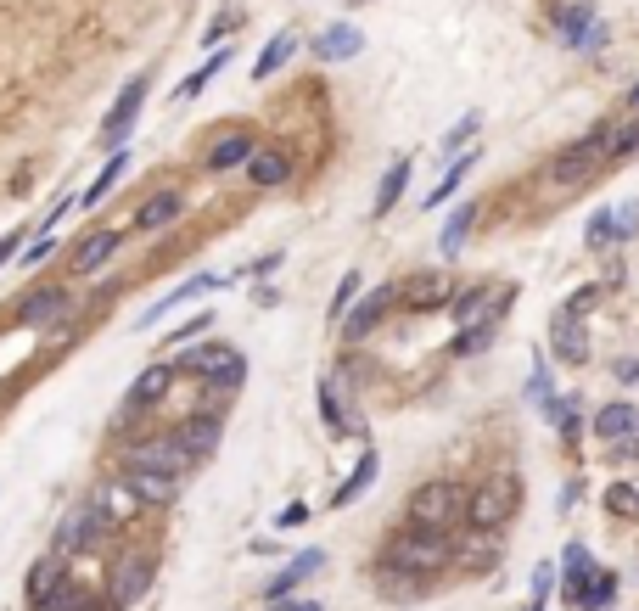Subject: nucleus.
<instances>
[{
  "label": "nucleus",
  "instance_id": "f257e3e1",
  "mask_svg": "<svg viewBox=\"0 0 639 611\" xmlns=\"http://www.w3.org/2000/svg\"><path fill=\"white\" fill-rule=\"evenodd\" d=\"M449 555H455V544L432 527H393L382 544V567L393 578H432V572L449 567Z\"/></svg>",
  "mask_w": 639,
  "mask_h": 611
},
{
  "label": "nucleus",
  "instance_id": "f03ea898",
  "mask_svg": "<svg viewBox=\"0 0 639 611\" xmlns=\"http://www.w3.org/2000/svg\"><path fill=\"white\" fill-rule=\"evenodd\" d=\"M174 370H191V376H208L213 393H236V387L247 382V359L236 354V348H225V342H197V348H185L180 365Z\"/></svg>",
  "mask_w": 639,
  "mask_h": 611
},
{
  "label": "nucleus",
  "instance_id": "7ed1b4c3",
  "mask_svg": "<svg viewBox=\"0 0 639 611\" xmlns=\"http://www.w3.org/2000/svg\"><path fill=\"white\" fill-rule=\"evenodd\" d=\"M124 471H163V477H185L197 466L191 449L180 443V432H157V438H141V443H124Z\"/></svg>",
  "mask_w": 639,
  "mask_h": 611
},
{
  "label": "nucleus",
  "instance_id": "20e7f679",
  "mask_svg": "<svg viewBox=\"0 0 639 611\" xmlns=\"http://www.w3.org/2000/svg\"><path fill=\"white\" fill-rule=\"evenodd\" d=\"M516 505H522V483H516V477H488V483L471 488L466 522L483 527V533H494V527H505L516 516Z\"/></svg>",
  "mask_w": 639,
  "mask_h": 611
},
{
  "label": "nucleus",
  "instance_id": "39448f33",
  "mask_svg": "<svg viewBox=\"0 0 639 611\" xmlns=\"http://www.w3.org/2000/svg\"><path fill=\"white\" fill-rule=\"evenodd\" d=\"M460 516H466V494H460L455 483H421L410 494V522L415 527H432V533H443V527H455Z\"/></svg>",
  "mask_w": 639,
  "mask_h": 611
},
{
  "label": "nucleus",
  "instance_id": "423d86ee",
  "mask_svg": "<svg viewBox=\"0 0 639 611\" xmlns=\"http://www.w3.org/2000/svg\"><path fill=\"white\" fill-rule=\"evenodd\" d=\"M555 34H561V45H572V51H600V45H606V23L595 17V0L555 6Z\"/></svg>",
  "mask_w": 639,
  "mask_h": 611
},
{
  "label": "nucleus",
  "instance_id": "0eeeda50",
  "mask_svg": "<svg viewBox=\"0 0 639 611\" xmlns=\"http://www.w3.org/2000/svg\"><path fill=\"white\" fill-rule=\"evenodd\" d=\"M393 303H398V286H376V292L354 298V309H348V314L337 320L342 337H348V342H365L370 331H376V326L387 320V314H393Z\"/></svg>",
  "mask_w": 639,
  "mask_h": 611
},
{
  "label": "nucleus",
  "instance_id": "6e6552de",
  "mask_svg": "<svg viewBox=\"0 0 639 611\" xmlns=\"http://www.w3.org/2000/svg\"><path fill=\"white\" fill-rule=\"evenodd\" d=\"M449 298H455V286H449V275H443V270L410 275V281L398 286V303H404L410 314H438V309H449Z\"/></svg>",
  "mask_w": 639,
  "mask_h": 611
},
{
  "label": "nucleus",
  "instance_id": "1a4fd4ad",
  "mask_svg": "<svg viewBox=\"0 0 639 611\" xmlns=\"http://www.w3.org/2000/svg\"><path fill=\"white\" fill-rule=\"evenodd\" d=\"M90 511H96L107 527H129L135 516L146 511V505L135 499V488L118 477V483H96V488H90Z\"/></svg>",
  "mask_w": 639,
  "mask_h": 611
},
{
  "label": "nucleus",
  "instance_id": "9d476101",
  "mask_svg": "<svg viewBox=\"0 0 639 611\" xmlns=\"http://www.w3.org/2000/svg\"><path fill=\"white\" fill-rule=\"evenodd\" d=\"M141 107H146V79H129L124 96H118V101H113V113H107V124H101V141L113 146V152H124V135L135 129Z\"/></svg>",
  "mask_w": 639,
  "mask_h": 611
},
{
  "label": "nucleus",
  "instance_id": "9b49d317",
  "mask_svg": "<svg viewBox=\"0 0 639 611\" xmlns=\"http://www.w3.org/2000/svg\"><path fill=\"white\" fill-rule=\"evenodd\" d=\"M511 298H516V292H494L488 314H483V320H471V326H460V337H455V348H449V354H460V359H466V354H483L488 342H494V331H499V314L511 309Z\"/></svg>",
  "mask_w": 639,
  "mask_h": 611
},
{
  "label": "nucleus",
  "instance_id": "f8f14e48",
  "mask_svg": "<svg viewBox=\"0 0 639 611\" xmlns=\"http://www.w3.org/2000/svg\"><path fill=\"white\" fill-rule=\"evenodd\" d=\"M118 247H124V230H90V236H79L73 253H68L73 258V275H96Z\"/></svg>",
  "mask_w": 639,
  "mask_h": 611
},
{
  "label": "nucleus",
  "instance_id": "ddd939ff",
  "mask_svg": "<svg viewBox=\"0 0 639 611\" xmlns=\"http://www.w3.org/2000/svg\"><path fill=\"white\" fill-rule=\"evenodd\" d=\"M146 589H152V555H135V561H124V567L113 572V595H107V606L124 611V606H135Z\"/></svg>",
  "mask_w": 639,
  "mask_h": 611
},
{
  "label": "nucleus",
  "instance_id": "4468645a",
  "mask_svg": "<svg viewBox=\"0 0 639 611\" xmlns=\"http://www.w3.org/2000/svg\"><path fill=\"white\" fill-rule=\"evenodd\" d=\"M174 376H180V370H174V365H163V359H157V365H146L141 376L129 382V410H157V404L169 398Z\"/></svg>",
  "mask_w": 639,
  "mask_h": 611
},
{
  "label": "nucleus",
  "instance_id": "2eb2a0df",
  "mask_svg": "<svg viewBox=\"0 0 639 611\" xmlns=\"http://www.w3.org/2000/svg\"><path fill=\"white\" fill-rule=\"evenodd\" d=\"M550 342H555V354L567 359V365H583V359H589V331H583V314H572L567 303H561V314H555V326H550Z\"/></svg>",
  "mask_w": 639,
  "mask_h": 611
},
{
  "label": "nucleus",
  "instance_id": "dca6fc26",
  "mask_svg": "<svg viewBox=\"0 0 639 611\" xmlns=\"http://www.w3.org/2000/svg\"><path fill=\"white\" fill-rule=\"evenodd\" d=\"M180 208H185V197L174 191V185H163V191H152V197L141 202V214H135V230H141V236H157V230H169L174 219H180Z\"/></svg>",
  "mask_w": 639,
  "mask_h": 611
},
{
  "label": "nucleus",
  "instance_id": "f3484780",
  "mask_svg": "<svg viewBox=\"0 0 639 611\" xmlns=\"http://www.w3.org/2000/svg\"><path fill=\"white\" fill-rule=\"evenodd\" d=\"M101 533H107V522H101V516L90 511V499H85L79 511H68V516H62V527H57V555L79 550V544H96Z\"/></svg>",
  "mask_w": 639,
  "mask_h": 611
},
{
  "label": "nucleus",
  "instance_id": "a211bd4d",
  "mask_svg": "<svg viewBox=\"0 0 639 611\" xmlns=\"http://www.w3.org/2000/svg\"><path fill=\"white\" fill-rule=\"evenodd\" d=\"M595 438H600V443H628V438H639V404L617 398V404L595 410Z\"/></svg>",
  "mask_w": 639,
  "mask_h": 611
},
{
  "label": "nucleus",
  "instance_id": "6ab92c4d",
  "mask_svg": "<svg viewBox=\"0 0 639 611\" xmlns=\"http://www.w3.org/2000/svg\"><path fill=\"white\" fill-rule=\"evenodd\" d=\"M258 152V141L247 135V129H230V135H219V141L208 146V174H230V169H247V157Z\"/></svg>",
  "mask_w": 639,
  "mask_h": 611
},
{
  "label": "nucleus",
  "instance_id": "aec40b11",
  "mask_svg": "<svg viewBox=\"0 0 639 611\" xmlns=\"http://www.w3.org/2000/svg\"><path fill=\"white\" fill-rule=\"evenodd\" d=\"M247 180H253L258 191H275V185L292 180V157L275 152V146H258V152L247 157Z\"/></svg>",
  "mask_w": 639,
  "mask_h": 611
},
{
  "label": "nucleus",
  "instance_id": "412c9836",
  "mask_svg": "<svg viewBox=\"0 0 639 611\" xmlns=\"http://www.w3.org/2000/svg\"><path fill=\"white\" fill-rule=\"evenodd\" d=\"M365 51V34L354 29V23H331L320 40H314V57L320 62H348V57H359Z\"/></svg>",
  "mask_w": 639,
  "mask_h": 611
},
{
  "label": "nucleus",
  "instance_id": "4be33fe9",
  "mask_svg": "<svg viewBox=\"0 0 639 611\" xmlns=\"http://www.w3.org/2000/svg\"><path fill=\"white\" fill-rule=\"evenodd\" d=\"M62 583H68L62 561H57V555H45V561H34V567H29V583H23V600H29L34 611H40L45 600H51V595L62 589Z\"/></svg>",
  "mask_w": 639,
  "mask_h": 611
},
{
  "label": "nucleus",
  "instance_id": "5701e85b",
  "mask_svg": "<svg viewBox=\"0 0 639 611\" xmlns=\"http://www.w3.org/2000/svg\"><path fill=\"white\" fill-rule=\"evenodd\" d=\"M73 303H68V292H62V286H40V292H34L29 303H23V326H57L62 314H68Z\"/></svg>",
  "mask_w": 639,
  "mask_h": 611
},
{
  "label": "nucleus",
  "instance_id": "b1692460",
  "mask_svg": "<svg viewBox=\"0 0 639 611\" xmlns=\"http://www.w3.org/2000/svg\"><path fill=\"white\" fill-rule=\"evenodd\" d=\"M124 483L135 488L141 505H174L180 499V477H163V471H124Z\"/></svg>",
  "mask_w": 639,
  "mask_h": 611
},
{
  "label": "nucleus",
  "instance_id": "393cba45",
  "mask_svg": "<svg viewBox=\"0 0 639 611\" xmlns=\"http://www.w3.org/2000/svg\"><path fill=\"white\" fill-rule=\"evenodd\" d=\"M376 477H382V455H376V449H365V455H359V466L348 471V483L331 494V505H354L359 494H370V483H376Z\"/></svg>",
  "mask_w": 639,
  "mask_h": 611
},
{
  "label": "nucleus",
  "instance_id": "a878e982",
  "mask_svg": "<svg viewBox=\"0 0 639 611\" xmlns=\"http://www.w3.org/2000/svg\"><path fill=\"white\" fill-rule=\"evenodd\" d=\"M180 443L191 449V460H208L219 449V415H191L180 427Z\"/></svg>",
  "mask_w": 639,
  "mask_h": 611
},
{
  "label": "nucleus",
  "instance_id": "bb28decb",
  "mask_svg": "<svg viewBox=\"0 0 639 611\" xmlns=\"http://www.w3.org/2000/svg\"><path fill=\"white\" fill-rule=\"evenodd\" d=\"M292 57H298V34H286V29H281L270 45H264V51H258V62H253V79L264 85V79H270V73H281Z\"/></svg>",
  "mask_w": 639,
  "mask_h": 611
},
{
  "label": "nucleus",
  "instance_id": "cd10ccee",
  "mask_svg": "<svg viewBox=\"0 0 639 611\" xmlns=\"http://www.w3.org/2000/svg\"><path fill=\"white\" fill-rule=\"evenodd\" d=\"M320 567H326V555H320V550H303V555H292V567H286L281 578H275L270 589H264V595H270V600H286V595H292V589H298L303 578H309V572H320Z\"/></svg>",
  "mask_w": 639,
  "mask_h": 611
},
{
  "label": "nucleus",
  "instance_id": "c85d7f7f",
  "mask_svg": "<svg viewBox=\"0 0 639 611\" xmlns=\"http://www.w3.org/2000/svg\"><path fill=\"white\" fill-rule=\"evenodd\" d=\"M404 185H410V157H393V169L382 174V185H376V219L393 214V202L404 197Z\"/></svg>",
  "mask_w": 639,
  "mask_h": 611
},
{
  "label": "nucleus",
  "instance_id": "c756f323",
  "mask_svg": "<svg viewBox=\"0 0 639 611\" xmlns=\"http://www.w3.org/2000/svg\"><path fill=\"white\" fill-rule=\"evenodd\" d=\"M483 303H494V292H488V286H466V292H455V298H449V309L443 314H455L460 326H471V320H483Z\"/></svg>",
  "mask_w": 639,
  "mask_h": 611
},
{
  "label": "nucleus",
  "instance_id": "7c9ffc66",
  "mask_svg": "<svg viewBox=\"0 0 639 611\" xmlns=\"http://www.w3.org/2000/svg\"><path fill=\"white\" fill-rule=\"evenodd\" d=\"M124 174H129V152H113V157H107V169L96 174V185H90V191H85V197H79V202H85V208H96V202H107V191H113V185L124 180Z\"/></svg>",
  "mask_w": 639,
  "mask_h": 611
},
{
  "label": "nucleus",
  "instance_id": "2f4dec72",
  "mask_svg": "<svg viewBox=\"0 0 639 611\" xmlns=\"http://www.w3.org/2000/svg\"><path fill=\"white\" fill-rule=\"evenodd\" d=\"M471 219H477V208H471V202L449 214V225H443V236H438L443 258H460V247H466V236H471Z\"/></svg>",
  "mask_w": 639,
  "mask_h": 611
},
{
  "label": "nucleus",
  "instance_id": "473e14b6",
  "mask_svg": "<svg viewBox=\"0 0 639 611\" xmlns=\"http://www.w3.org/2000/svg\"><path fill=\"white\" fill-rule=\"evenodd\" d=\"M320 415H326V427H331V432H354V415L342 410L337 382H320Z\"/></svg>",
  "mask_w": 639,
  "mask_h": 611
},
{
  "label": "nucleus",
  "instance_id": "72a5a7b5",
  "mask_svg": "<svg viewBox=\"0 0 639 611\" xmlns=\"http://www.w3.org/2000/svg\"><path fill=\"white\" fill-rule=\"evenodd\" d=\"M477 169V152H466V157H455V163H449V169H443V180H438V191H432V208H438L443 197H455L460 191V180H466V174Z\"/></svg>",
  "mask_w": 639,
  "mask_h": 611
},
{
  "label": "nucleus",
  "instance_id": "f704fd0d",
  "mask_svg": "<svg viewBox=\"0 0 639 611\" xmlns=\"http://www.w3.org/2000/svg\"><path fill=\"white\" fill-rule=\"evenodd\" d=\"M611 595H617V578H611V572H589V589L578 595V606L600 611V606H611Z\"/></svg>",
  "mask_w": 639,
  "mask_h": 611
},
{
  "label": "nucleus",
  "instance_id": "c9c22d12",
  "mask_svg": "<svg viewBox=\"0 0 639 611\" xmlns=\"http://www.w3.org/2000/svg\"><path fill=\"white\" fill-rule=\"evenodd\" d=\"M617 236H628L623 208H617V214H595V219H589V247H611Z\"/></svg>",
  "mask_w": 639,
  "mask_h": 611
},
{
  "label": "nucleus",
  "instance_id": "e433bc0d",
  "mask_svg": "<svg viewBox=\"0 0 639 611\" xmlns=\"http://www.w3.org/2000/svg\"><path fill=\"white\" fill-rule=\"evenodd\" d=\"M225 62H230V51H213V57L202 62V68H197V73H191V79H185V85H180V101L202 96V90H208V79H213V73H219V68H225Z\"/></svg>",
  "mask_w": 639,
  "mask_h": 611
},
{
  "label": "nucleus",
  "instance_id": "4c0bfd02",
  "mask_svg": "<svg viewBox=\"0 0 639 611\" xmlns=\"http://www.w3.org/2000/svg\"><path fill=\"white\" fill-rule=\"evenodd\" d=\"M628 152H639V118H628V124H617V129H611L606 163H611V157H628Z\"/></svg>",
  "mask_w": 639,
  "mask_h": 611
},
{
  "label": "nucleus",
  "instance_id": "58836bf2",
  "mask_svg": "<svg viewBox=\"0 0 639 611\" xmlns=\"http://www.w3.org/2000/svg\"><path fill=\"white\" fill-rule=\"evenodd\" d=\"M354 298H359V275L348 270V275H342V286H337V298H331V320H342V314L354 309Z\"/></svg>",
  "mask_w": 639,
  "mask_h": 611
},
{
  "label": "nucleus",
  "instance_id": "ea45409f",
  "mask_svg": "<svg viewBox=\"0 0 639 611\" xmlns=\"http://www.w3.org/2000/svg\"><path fill=\"white\" fill-rule=\"evenodd\" d=\"M606 511L611 516H639V494H634V488H611V494H606Z\"/></svg>",
  "mask_w": 639,
  "mask_h": 611
},
{
  "label": "nucleus",
  "instance_id": "a19ab883",
  "mask_svg": "<svg viewBox=\"0 0 639 611\" xmlns=\"http://www.w3.org/2000/svg\"><path fill=\"white\" fill-rule=\"evenodd\" d=\"M57 253V242H51V236H40V242L34 247H23V270H34V264H45V258Z\"/></svg>",
  "mask_w": 639,
  "mask_h": 611
},
{
  "label": "nucleus",
  "instance_id": "79ce46f5",
  "mask_svg": "<svg viewBox=\"0 0 639 611\" xmlns=\"http://www.w3.org/2000/svg\"><path fill=\"white\" fill-rule=\"evenodd\" d=\"M477 124H483V118H477V113H466V118H460V124L449 129V152H455L460 141H471V135H477Z\"/></svg>",
  "mask_w": 639,
  "mask_h": 611
},
{
  "label": "nucleus",
  "instance_id": "37998d69",
  "mask_svg": "<svg viewBox=\"0 0 639 611\" xmlns=\"http://www.w3.org/2000/svg\"><path fill=\"white\" fill-rule=\"evenodd\" d=\"M208 320H213V314H197V320H185V326L174 331V342H191V337H197L202 326H208Z\"/></svg>",
  "mask_w": 639,
  "mask_h": 611
},
{
  "label": "nucleus",
  "instance_id": "c03bdc74",
  "mask_svg": "<svg viewBox=\"0 0 639 611\" xmlns=\"http://www.w3.org/2000/svg\"><path fill=\"white\" fill-rule=\"evenodd\" d=\"M550 583H555V567H539L533 572V595H550Z\"/></svg>",
  "mask_w": 639,
  "mask_h": 611
},
{
  "label": "nucleus",
  "instance_id": "a18cd8bd",
  "mask_svg": "<svg viewBox=\"0 0 639 611\" xmlns=\"http://www.w3.org/2000/svg\"><path fill=\"white\" fill-rule=\"evenodd\" d=\"M303 516H309V511H303V505H286V511H281V516H275V522H281V527H298V522H303Z\"/></svg>",
  "mask_w": 639,
  "mask_h": 611
},
{
  "label": "nucleus",
  "instance_id": "49530a36",
  "mask_svg": "<svg viewBox=\"0 0 639 611\" xmlns=\"http://www.w3.org/2000/svg\"><path fill=\"white\" fill-rule=\"evenodd\" d=\"M275 270H281V253H270V258H258L253 264V275H275Z\"/></svg>",
  "mask_w": 639,
  "mask_h": 611
},
{
  "label": "nucleus",
  "instance_id": "de8ad7c7",
  "mask_svg": "<svg viewBox=\"0 0 639 611\" xmlns=\"http://www.w3.org/2000/svg\"><path fill=\"white\" fill-rule=\"evenodd\" d=\"M23 253V242H17V236H6V242H0V264H6V258H17Z\"/></svg>",
  "mask_w": 639,
  "mask_h": 611
},
{
  "label": "nucleus",
  "instance_id": "09e8293b",
  "mask_svg": "<svg viewBox=\"0 0 639 611\" xmlns=\"http://www.w3.org/2000/svg\"><path fill=\"white\" fill-rule=\"evenodd\" d=\"M617 376H623V382H639V359H623V365H617Z\"/></svg>",
  "mask_w": 639,
  "mask_h": 611
},
{
  "label": "nucleus",
  "instance_id": "8fccbe9b",
  "mask_svg": "<svg viewBox=\"0 0 639 611\" xmlns=\"http://www.w3.org/2000/svg\"><path fill=\"white\" fill-rule=\"evenodd\" d=\"M628 113H634V118H639V85H634V90H628Z\"/></svg>",
  "mask_w": 639,
  "mask_h": 611
},
{
  "label": "nucleus",
  "instance_id": "3c124183",
  "mask_svg": "<svg viewBox=\"0 0 639 611\" xmlns=\"http://www.w3.org/2000/svg\"><path fill=\"white\" fill-rule=\"evenodd\" d=\"M281 611H320L314 600H298V606H281Z\"/></svg>",
  "mask_w": 639,
  "mask_h": 611
}]
</instances>
